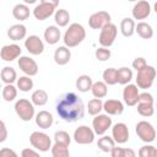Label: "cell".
I'll return each mask as SVG.
<instances>
[{"instance_id": "obj_16", "label": "cell", "mask_w": 157, "mask_h": 157, "mask_svg": "<svg viewBox=\"0 0 157 157\" xmlns=\"http://www.w3.org/2000/svg\"><path fill=\"white\" fill-rule=\"evenodd\" d=\"M131 13H132V17L134 20H145L150 16L151 13V5L148 1H145V0H141V1H137L132 10H131Z\"/></svg>"}, {"instance_id": "obj_3", "label": "cell", "mask_w": 157, "mask_h": 157, "mask_svg": "<svg viewBox=\"0 0 157 157\" xmlns=\"http://www.w3.org/2000/svg\"><path fill=\"white\" fill-rule=\"evenodd\" d=\"M59 5V1H52V0H42L34 9H33V16L39 20L44 21L48 17H50L56 11V6Z\"/></svg>"}, {"instance_id": "obj_14", "label": "cell", "mask_w": 157, "mask_h": 157, "mask_svg": "<svg viewBox=\"0 0 157 157\" xmlns=\"http://www.w3.org/2000/svg\"><path fill=\"white\" fill-rule=\"evenodd\" d=\"M25 47L28 50V53L32 54V55H40L44 52V43L36 34H32V36H29V37L26 38Z\"/></svg>"}, {"instance_id": "obj_30", "label": "cell", "mask_w": 157, "mask_h": 157, "mask_svg": "<svg viewBox=\"0 0 157 157\" xmlns=\"http://www.w3.org/2000/svg\"><path fill=\"white\" fill-rule=\"evenodd\" d=\"M103 82L108 86H113L118 83V70L114 67H108L103 71Z\"/></svg>"}, {"instance_id": "obj_1", "label": "cell", "mask_w": 157, "mask_h": 157, "mask_svg": "<svg viewBox=\"0 0 157 157\" xmlns=\"http://www.w3.org/2000/svg\"><path fill=\"white\" fill-rule=\"evenodd\" d=\"M58 115L67 123H75L83 118L85 104L82 99L74 92H67L63 94L55 105Z\"/></svg>"}, {"instance_id": "obj_2", "label": "cell", "mask_w": 157, "mask_h": 157, "mask_svg": "<svg viewBox=\"0 0 157 157\" xmlns=\"http://www.w3.org/2000/svg\"><path fill=\"white\" fill-rule=\"evenodd\" d=\"M85 38H86L85 27L80 23H71L69 26V28L66 29V32L64 33L63 40H64L65 47L74 48V47H77L78 44H81Z\"/></svg>"}, {"instance_id": "obj_21", "label": "cell", "mask_w": 157, "mask_h": 157, "mask_svg": "<svg viewBox=\"0 0 157 157\" xmlns=\"http://www.w3.org/2000/svg\"><path fill=\"white\" fill-rule=\"evenodd\" d=\"M54 123V118L52 113L48 110H40L39 113L36 114V124L40 129H49Z\"/></svg>"}, {"instance_id": "obj_12", "label": "cell", "mask_w": 157, "mask_h": 157, "mask_svg": "<svg viewBox=\"0 0 157 157\" xmlns=\"http://www.w3.org/2000/svg\"><path fill=\"white\" fill-rule=\"evenodd\" d=\"M18 67L21 69V71L26 75V76H36L38 74V64L29 56H26V55H22L20 56L18 61Z\"/></svg>"}, {"instance_id": "obj_45", "label": "cell", "mask_w": 157, "mask_h": 157, "mask_svg": "<svg viewBox=\"0 0 157 157\" xmlns=\"http://www.w3.org/2000/svg\"><path fill=\"white\" fill-rule=\"evenodd\" d=\"M0 157H18V156H17V153L12 148L2 147L0 150Z\"/></svg>"}, {"instance_id": "obj_29", "label": "cell", "mask_w": 157, "mask_h": 157, "mask_svg": "<svg viewBox=\"0 0 157 157\" xmlns=\"http://www.w3.org/2000/svg\"><path fill=\"white\" fill-rule=\"evenodd\" d=\"M97 146H98V148H99L101 151L108 153V152H112V150L115 147V141L113 140V137L103 135V136L98 140Z\"/></svg>"}, {"instance_id": "obj_49", "label": "cell", "mask_w": 157, "mask_h": 157, "mask_svg": "<svg viewBox=\"0 0 157 157\" xmlns=\"http://www.w3.org/2000/svg\"><path fill=\"white\" fill-rule=\"evenodd\" d=\"M155 157H157V148H156V152H155Z\"/></svg>"}, {"instance_id": "obj_40", "label": "cell", "mask_w": 157, "mask_h": 157, "mask_svg": "<svg viewBox=\"0 0 157 157\" xmlns=\"http://www.w3.org/2000/svg\"><path fill=\"white\" fill-rule=\"evenodd\" d=\"M54 141L55 144H60V145H65V146H69L70 142H71V137L70 135L64 131V130H59L54 134Z\"/></svg>"}, {"instance_id": "obj_11", "label": "cell", "mask_w": 157, "mask_h": 157, "mask_svg": "<svg viewBox=\"0 0 157 157\" xmlns=\"http://www.w3.org/2000/svg\"><path fill=\"white\" fill-rule=\"evenodd\" d=\"M108 23H110V15L107 11L94 12L88 18V26L92 29H102Z\"/></svg>"}, {"instance_id": "obj_13", "label": "cell", "mask_w": 157, "mask_h": 157, "mask_svg": "<svg viewBox=\"0 0 157 157\" xmlns=\"http://www.w3.org/2000/svg\"><path fill=\"white\" fill-rule=\"evenodd\" d=\"M139 97H140V92H139V87L136 85L129 83L124 87L123 90V99L125 102L126 105L129 107H134L139 103Z\"/></svg>"}, {"instance_id": "obj_44", "label": "cell", "mask_w": 157, "mask_h": 157, "mask_svg": "<svg viewBox=\"0 0 157 157\" xmlns=\"http://www.w3.org/2000/svg\"><path fill=\"white\" fill-rule=\"evenodd\" d=\"M139 103H150V104H153V97H152V94L148 93V92L140 93Z\"/></svg>"}, {"instance_id": "obj_19", "label": "cell", "mask_w": 157, "mask_h": 157, "mask_svg": "<svg viewBox=\"0 0 157 157\" xmlns=\"http://www.w3.org/2000/svg\"><path fill=\"white\" fill-rule=\"evenodd\" d=\"M70 59H71V52H70V49L67 47L61 45V47L55 49V52H54V61H55V64H58L60 66H64L70 61Z\"/></svg>"}, {"instance_id": "obj_35", "label": "cell", "mask_w": 157, "mask_h": 157, "mask_svg": "<svg viewBox=\"0 0 157 157\" xmlns=\"http://www.w3.org/2000/svg\"><path fill=\"white\" fill-rule=\"evenodd\" d=\"M103 103H104V102H102V101L98 99V98H93V99L88 101V103H87L88 114L94 115V117L98 115V114L101 113V110L103 109Z\"/></svg>"}, {"instance_id": "obj_23", "label": "cell", "mask_w": 157, "mask_h": 157, "mask_svg": "<svg viewBox=\"0 0 157 157\" xmlns=\"http://www.w3.org/2000/svg\"><path fill=\"white\" fill-rule=\"evenodd\" d=\"M135 28H136V23L134 21V18L130 17H125L121 20L120 22V32L124 37H131L135 33Z\"/></svg>"}, {"instance_id": "obj_48", "label": "cell", "mask_w": 157, "mask_h": 157, "mask_svg": "<svg viewBox=\"0 0 157 157\" xmlns=\"http://www.w3.org/2000/svg\"><path fill=\"white\" fill-rule=\"evenodd\" d=\"M153 10H155V12L157 13V1L155 2V5H153Z\"/></svg>"}, {"instance_id": "obj_38", "label": "cell", "mask_w": 157, "mask_h": 157, "mask_svg": "<svg viewBox=\"0 0 157 157\" xmlns=\"http://www.w3.org/2000/svg\"><path fill=\"white\" fill-rule=\"evenodd\" d=\"M112 157H136V153L132 148H125V147H114L110 152Z\"/></svg>"}, {"instance_id": "obj_42", "label": "cell", "mask_w": 157, "mask_h": 157, "mask_svg": "<svg viewBox=\"0 0 157 157\" xmlns=\"http://www.w3.org/2000/svg\"><path fill=\"white\" fill-rule=\"evenodd\" d=\"M156 147L152 145H145L139 150V157H155Z\"/></svg>"}, {"instance_id": "obj_47", "label": "cell", "mask_w": 157, "mask_h": 157, "mask_svg": "<svg viewBox=\"0 0 157 157\" xmlns=\"http://www.w3.org/2000/svg\"><path fill=\"white\" fill-rule=\"evenodd\" d=\"M0 129H1V134H0V142H4L5 140H6V137H7V130H6V125H5V121H2L1 120V123H0Z\"/></svg>"}, {"instance_id": "obj_31", "label": "cell", "mask_w": 157, "mask_h": 157, "mask_svg": "<svg viewBox=\"0 0 157 157\" xmlns=\"http://www.w3.org/2000/svg\"><path fill=\"white\" fill-rule=\"evenodd\" d=\"M91 92L93 94L94 98H104L108 93V88H107V85L103 82V81H97V82H93V86L91 88Z\"/></svg>"}, {"instance_id": "obj_9", "label": "cell", "mask_w": 157, "mask_h": 157, "mask_svg": "<svg viewBox=\"0 0 157 157\" xmlns=\"http://www.w3.org/2000/svg\"><path fill=\"white\" fill-rule=\"evenodd\" d=\"M94 131L93 129L88 128L87 125H81L78 128L75 129L74 131V140L75 142L80 144V145H90L94 141Z\"/></svg>"}, {"instance_id": "obj_17", "label": "cell", "mask_w": 157, "mask_h": 157, "mask_svg": "<svg viewBox=\"0 0 157 157\" xmlns=\"http://www.w3.org/2000/svg\"><path fill=\"white\" fill-rule=\"evenodd\" d=\"M21 47L17 45V44H7V45H4L1 48V52H0V56L4 61H12L17 58L21 56Z\"/></svg>"}, {"instance_id": "obj_10", "label": "cell", "mask_w": 157, "mask_h": 157, "mask_svg": "<svg viewBox=\"0 0 157 157\" xmlns=\"http://www.w3.org/2000/svg\"><path fill=\"white\" fill-rule=\"evenodd\" d=\"M110 126H112V118H109L108 114H98L93 118L92 129L96 135L103 136Z\"/></svg>"}, {"instance_id": "obj_43", "label": "cell", "mask_w": 157, "mask_h": 157, "mask_svg": "<svg viewBox=\"0 0 157 157\" xmlns=\"http://www.w3.org/2000/svg\"><path fill=\"white\" fill-rule=\"evenodd\" d=\"M146 66H147V63H146L145 58H142V56H137V58H135L134 61H132V67H134L136 71H140V70H142V69L146 67Z\"/></svg>"}, {"instance_id": "obj_39", "label": "cell", "mask_w": 157, "mask_h": 157, "mask_svg": "<svg viewBox=\"0 0 157 157\" xmlns=\"http://www.w3.org/2000/svg\"><path fill=\"white\" fill-rule=\"evenodd\" d=\"M137 112L140 115L148 118V117L153 115L155 107H153V104H150V103H137Z\"/></svg>"}, {"instance_id": "obj_41", "label": "cell", "mask_w": 157, "mask_h": 157, "mask_svg": "<svg viewBox=\"0 0 157 157\" xmlns=\"http://www.w3.org/2000/svg\"><path fill=\"white\" fill-rule=\"evenodd\" d=\"M94 55H96V59H98L99 61H107V60L110 58L112 53H110V50H109L108 48L99 47V48H97V49H96Z\"/></svg>"}, {"instance_id": "obj_33", "label": "cell", "mask_w": 157, "mask_h": 157, "mask_svg": "<svg viewBox=\"0 0 157 157\" xmlns=\"http://www.w3.org/2000/svg\"><path fill=\"white\" fill-rule=\"evenodd\" d=\"M31 102L34 105H44L48 102V93L44 90H36L31 96Z\"/></svg>"}, {"instance_id": "obj_26", "label": "cell", "mask_w": 157, "mask_h": 157, "mask_svg": "<svg viewBox=\"0 0 157 157\" xmlns=\"http://www.w3.org/2000/svg\"><path fill=\"white\" fill-rule=\"evenodd\" d=\"M12 16L18 21H25L29 17V9L26 4H17L12 9Z\"/></svg>"}, {"instance_id": "obj_4", "label": "cell", "mask_w": 157, "mask_h": 157, "mask_svg": "<svg viewBox=\"0 0 157 157\" xmlns=\"http://www.w3.org/2000/svg\"><path fill=\"white\" fill-rule=\"evenodd\" d=\"M156 69L151 65H147L142 70L137 71L136 75V86L142 90H147L153 85V81L156 78Z\"/></svg>"}, {"instance_id": "obj_34", "label": "cell", "mask_w": 157, "mask_h": 157, "mask_svg": "<svg viewBox=\"0 0 157 157\" xmlns=\"http://www.w3.org/2000/svg\"><path fill=\"white\" fill-rule=\"evenodd\" d=\"M1 96L5 102H12L17 97V87H15L13 85H5Z\"/></svg>"}, {"instance_id": "obj_25", "label": "cell", "mask_w": 157, "mask_h": 157, "mask_svg": "<svg viewBox=\"0 0 157 157\" xmlns=\"http://www.w3.org/2000/svg\"><path fill=\"white\" fill-rule=\"evenodd\" d=\"M135 32L142 38V39H150L153 37V29L151 27V25H148L147 22H139L136 25V28H135Z\"/></svg>"}, {"instance_id": "obj_6", "label": "cell", "mask_w": 157, "mask_h": 157, "mask_svg": "<svg viewBox=\"0 0 157 157\" xmlns=\"http://www.w3.org/2000/svg\"><path fill=\"white\" fill-rule=\"evenodd\" d=\"M29 142L38 151L47 152V151L52 150V140H50L49 135H47L45 132L33 131L29 136Z\"/></svg>"}, {"instance_id": "obj_46", "label": "cell", "mask_w": 157, "mask_h": 157, "mask_svg": "<svg viewBox=\"0 0 157 157\" xmlns=\"http://www.w3.org/2000/svg\"><path fill=\"white\" fill-rule=\"evenodd\" d=\"M21 157H40L39 153L32 148H23L21 151Z\"/></svg>"}, {"instance_id": "obj_36", "label": "cell", "mask_w": 157, "mask_h": 157, "mask_svg": "<svg viewBox=\"0 0 157 157\" xmlns=\"http://www.w3.org/2000/svg\"><path fill=\"white\" fill-rule=\"evenodd\" d=\"M33 80L29 76H21L17 78V88L22 92H29L33 88Z\"/></svg>"}, {"instance_id": "obj_5", "label": "cell", "mask_w": 157, "mask_h": 157, "mask_svg": "<svg viewBox=\"0 0 157 157\" xmlns=\"http://www.w3.org/2000/svg\"><path fill=\"white\" fill-rule=\"evenodd\" d=\"M15 112L21 120L29 121L34 117V104L26 98H20L15 103Z\"/></svg>"}, {"instance_id": "obj_20", "label": "cell", "mask_w": 157, "mask_h": 157, "mask_svg": "<svg viewBox=\"0 0 157 157\" xmlns=\"http://www.w3.org/2000/svg\"><path fill=\"white\" fill-rule=\"evenodd\" d=\"M26 34H27V29H26V26H23L22 23H16V25H12L9 29H7V36L11 40H21V39H25L26 38Z\"/></svg>"}, {"instance_id": "obj_15", "label": "cell", "mask_w": 157, "mask_h": 157, "mask_svg": "<svg viewBox=\"0 0 157 157\" xmlns=\"http://www.w3.org/2000/svg\"><path fill=\"white\" fill-rule=\"evenodd\" d=\"M112 137L115 144H125L129 140V129L124 123H117L112 128Z\"/></svg>"}, {"instance_id": "obj_27", "label": "cell", "mask_w": 157, "mask_h": 157, "mask_svg": "<svg viewBox=\"0 0 157 157\" xmlns=\"http://www.w3.org/2000/svg\"><path fill=\"white\" fill-rule=\"evenodd\" d=\"M54 21L56 23L58 27H65L69 25V21H70V13L67 10L65 9H59L55 11L54 13Z\"/></svg>"}, {"instance_id": "obj_32", "label": "cell", "mask_w": 157, "mask_h": 157, "mask_svg": "<svg viewBox=\"0 0 157 157\" xmlns=\"http://www.w3.org/2000/svg\"><path fill=\"white\" fill-rule=\"evenodd\" d=\"M132 80V71L131 69L123 66L118 69V83L119 85H129V82Z\"/></svg>"}, {"instance_id": "obj_37", "label": "cell", "mask_w": 157, "mask_h": 157, "mask_svg": "<svg viewBox=\"0 0 157 157\" xmlns=\"http://www.w3.org/2000/svg\"><path fill=\"white\" fill-rule=\"evenodd\" d=\"M50 151H52V157H70L69 146H65V145L54 144Z\"/></svg>"}, {"instance_id": "obj_22", "label": "cell", "mask_w": 157, "mask_h": 157, "mask_svg": "<svg viewBox=\"0 0 157 157\" xmlns=\"http://www.w3.org/2000/svg\"><path fill=\"white\" fill-rule=\"evenodd\" d=\"M60 29L58 26H48L44 31V39L48 44L53 45V44H56L60 39Z\"/></svg>"}, {"instance_id": "obj_24", "label": "cell", "mask_w": 157, "mask_h": 157, "mask_svg": "<svg viewBox=\"0 0 157 157\" xmlns=\"http://www.w3.org/2000/svg\"><path fill=\"white\" fill-rule=\"evenodd\" d=\"M0 77L5 85H12L15 81H17V74H16L15 69L11 66L2 67V70L0 72Z\"/></svg>"}, {"instance_id": "obj_28", "label": "cell", "mask_w": 157, "mask_h": 157, "mask_svg": "<svg viewBox=\"0 0 157 157\" xmlns=\"http://www.w3.org/2000/svg\"><path fill=\"white\" fill-rule=\"evenodd\" d=\"M93 86V81L88 75H81L76 80V88L80 92H88Z\"/></svg>"}, {"instance_id": "obj_7", "label": "cell", "mask_w": 157, "mask_h": 157, "mask_svg": "<svg viewBox=\"0 0 157 157\" xmlns=\"http://www.w3.org/2000/svg\"><path fill=\"white\" fill-rule=\"evenodd\" d=\"M117 34H118V29H117V26L114 23L110 22L107 26H104L101 29L99 38H98V42H99L101 47H103V48L112 47L115 38H117Z\"/></svg>"}, {"instance_id": "obj_8", "label": "cell", "mask_w": 157, "mask_h": 157, "mask_svg": "<svg viewBox=\"0 0 157 157\" xmlns=\"http://www.w3.org/2000/svg\"><path fill=\"white\" fill-rule=\"evenodd\" d=\"M135 131L137 134V136L144 141V142H152L156 139V130L153 128V125L146 120H141L136 124L135 126Z\"/></svg>"}, {"instance_id": "obj_50", "label": "cell", "mask_w": 157, "mask_h": 157, "mask_svg": "<svg viewBox=\"0 0 157 157\" xmlns=\"http://www.w3.org/2000/svg\"><path fill=\"white\" fill-rule=\"evenodd\" d=\"M156 108H157V104H156Z\"/></svg>"}, {"instance_id": "obj_18", "label": "cell", "mask_w": 157, "mask_h": 157, "mask_svg": "<svg viewBox=\"0 0 157 157\" xmlns=\"http://www.w3.org/2000/svg\"><path fill=\"white\" fill-rule=\"evenodd\" d=\"M103 109L108 115H120L124 112V104L118 99H107L103 103Z\"/></svg>"}]
</instances>
